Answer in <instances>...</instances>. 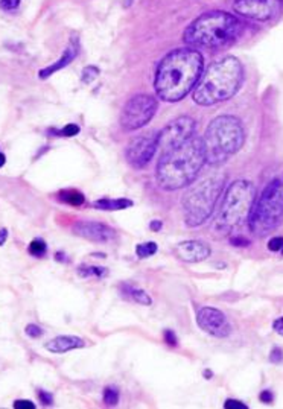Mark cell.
Returning a JSON list of instances; mask_svg holds the SVG:
<instances>
[{"mask_svg": "<svg viewBox=\"0 0 283 409\" xmlns=\"http://www.w3.org/2000/svg\"><path fill=\"white\" fill-rule=\"evenodd\" d=\"M204 58L198 51L183 48L169 52L159 64L154 76L157 96L166 102H178L198 84Z\"/></svg>", "mask_w": 283, "mask_h": 409, "instance_id": "6da1fadb", "label": "cell"}, {"mask_svg": "<svg viewBox=\"0 0 283 409\" xmlns=\"http://www.w3.org/2000/svg\"><path fill=\"white\" fill-rule=\"evenodd\" d=\"M206 163L203 140L194 137L165 152L157 164V181L165 190L186 187L198 176Z\"/></svg>", "mask_w": 283, "mask_h": 409, "instance_id": "7a4b0ae2", "label": "cell"}, {"mask_svg": "<svg viewBox=\"0 0 283 409\" xmlns=\"http://www.w3.org/2000/svg\"><path fill=\"white\" fill-rule=\"evenodd\" d=\"M244 81V67L234 57H225L212 64L194 88V101L198 105L210 107L231 99Z\"/></svg>", "mask_w": 283, "mask_h": 409, "instance_id": "3957f363", "label": "cell"}, {"mask_svg": "<svg viewBox=\"0 0 283 409\" xmlns=\"http://www.w3.org/2000/svg\"><path fill=\"white\" fill-rule=\"evenodd\" d=\"M244 25L224 11H212L194 20L184 32V43L200 49H221L230 46L242 34Z\"/></svg>", "mask_w": 283, "mask_h": 409, "instance_id": "277c9868", "label": "cell"}, {"mask_svg": "<svg viewBox=\"0 0 283 409\" xmlns=\"http://www.w3.org/2000/svg\"><path fill=\"white\" fill-rule=\"evenodd\" d=\"M245 140L242 123L234 116L215 117L207 126L203 139L206 161L212 166L225 163L238 152Z\"/></svg>", "mask_w": 283, "mask_h": 409, "instance_id": "5b68a950", "label": "cell"}, {"mask_svg": "<svg viewBox=\"0 0 283 409\" xmlns=\"http://www.w3.org/2000/svg\"><path fill=\"white\" fill-rule=\"evenodd\" d=\"M256 201V187L247 179H238L231 183L225 192L221 209L213 222V232L227 235L241 227L250 216Z\"/></svg>", "mask_w": 283, "mask_h": 409, "instance_id": "8992f818", "label": "cell"}, {"mask_svg": "<svg viewBox=\"0 0 283 409\" xmlns=\"http://www.w3.org/2000/svg\"><path fill=\"white\" fill-rule=\"evenodd\" d=\"M225 181L227 176L224 173H216L194 184L186 192L183 196V213L187 227H198L212 216Z\"/></svg>", "mask_w": 283, "mask_h": 409, "instance_id": "52a82bcc", "label": "cell"}, {"mask_svg": "<svg viewBox=\"0 0 283 409\" xmlns=\"http://www.w3.org/2000/svg\"><path fill=\"white\" fill-rule=\"evenodd\" d=\"M250 230L262 238L271 233L283 221V181L272 179L254 201L248 216Z\"/></svg>", "mask_w": 283, "mask_h": 409, "instance_id": "ba28073f", "label": "cell"}, {"mask_svg": "<svg viewBox=\"0 0 283 409\" xmlns=\"http://www.w3.org/2000/svg\"><path fill=\"white\" fill-rule=\"evenodd\" d=\"M157 111V101L150 95H137L131 98L120 114V125L125 131H135L150 123Z\"/></svg>", "mask_w": 283, "mask_h": 409, "instance_id": "9c48e42d", "label": "cell"}, {"mask_svg": "<svg viewBox=\"0 0 283 409\" xmlns=\"http://www.w3.org/2000/svg\"><path fill=\"white\" fill-rule=\"evenodd\" d=\"M195 135V120L189 116H181L172 120L157 134V143L162 152L184 143Z\"/></svg>", "mask_w": 283, "mask_h": 409, "instance_id": "30bf717a", "label": "cell"}, {"mask_svg": "<svg viewBox=\"0 0 283 409\" xmlns=\"http://www.w3.org/2000/svg\"><path fill=\"white\" fill-rule=\"evenodd\" d=\"M283 0H236L233 10L242 17L266 22L277 17L281 11Z\"/></svg>", "mask_w": 283, "mask_h": 409, "instance_id": "8fae6325", "label": "cell"}, {"mask_svg": "<svg viewBox=\"0 0 283 409\" xmlns=\"http://www.w3.org/2000/svg\"><path fill=\"white\" fill-rule=\"evenodd\" d=\"M157 149H159L157 134L156 135H153V134L140 135V137H135L128 143L126 160L132 167L142 169L153 160Z\"/></svg>", "mask_w": 283, "mask_h": 409, "instance_id": "7c38bea8", "label": "cell"}, {"mask_svg": "<svg viewBox=\"0 0 283 409\" xmlns=\"http://www.w3.org/2000/svg\"><path fill=\"white\" fill-rule=\"evenodd\" d=\"M197 323L201 330L215 336V338H227L231 332V327L227 321L225 315L215 307H203L197 313Z\"/></svg>", "mask_w": 283, "mask_h": 409, "instance_id": "4fadbf2b", "label": "cell"}, {"mask_svg": "<svg viewBox=\"0 0 283 409\" xmlns=\"http://www.w3.org/2000/svg\"><path fill=\"white\" fill-rule=\"evenodd\" d=\"M73 233L90 242L107 244L116 239V232L110 225L93 221H79L73 225Z\"/></svg>", "mask_w": 283, "mask_h": 409, "instance_id": "5bb4252c", "label": "cell"}, {"mask_svg": "<svg viewBox=\"0 0 283 409\" xmlns=\"http://www.w3.org/2000/svg\"><path fill=\"white\" fill-rule=\"evenodd\" d=\"M175 256L187 263L203 262L210 256V247L200 241H186L177 245Z\"/></svg>", "mask_w": 283, "mask_h": 409, "instance_id": "9a60e30c", "label": "cell"}, {"mask_svg": "<svg viewBox=\"0 0 283 409\" xmlns=\"http://www.w3.org/2000/svg\"><path fill=\"white\" fill-rule=\"evenodd\" d=\"M78 51H79L78 40H76V38H72V40H70V43L67 44V48L64 49V52H63L61 58H60L58 61H55L52 66H49V67H46V69H43V70H40V72H38L40 79H46V78H49V76H51V75H54L55 72H58V70L64 69L66 66H69V64H70V63H72V61L76 58Z\"/></svg>", "mask_w": 283, "mask_h": 409, "instance_id": "2e32d148", "label": "cell"}, {"mask_svg": "<svg viewBox=\"0 0 283 409\" xmlns=\"http://www.w3.org/2000/svg\"><path fill=\"white\" fill-rule=\"evenodd\" d=\"M85 345V341L78 338V336H72V335H61V336H57L54 338L52 341L46 342L44 348L49 350L51 353H67L70 350H75V348H82Z\"/></svg>", "mask_w": 283, "mask_h": 409, "instance_id": "e0dca14e", "label": "cell"}, {"mask_svg": "<svg viewBox=\"0 0 283 409\" xmlns=\"http://www.w3.org/2000/svg\"><path fill=\"white\" fill-rule=\"evenodd\" d=\"M93 206L96 207V209H99V210L113 212V210H125V209H129V207L132 206V201L125 199V198H120V199H108V198H102V199L94 201Z\"/></svg>", "mask_w": 283, "mask_h": 409, "instance_id": "ac0fdd59", "label": "cell"}, {"mask_svg": "<svg viewBox=\"0 0 283 409\" xmlns=\"http://www.w3.org/2000/svg\"><path fill=\"white\" fill-rule=\"evenodd\" d=\"M122 289H123V292L125 294H128L135 303H138V304H142V306H150L153 301H151V298H150V295L145 292V291H140V289H135V288H132V286H128V285H123L122 286Z\"/></svg>", "mask_w": 283, "mask_h": 409, "instance_id": "d6986e66", "label": "cell"}, {"mask_svg": "<svg viewBox=\"0 0 283 409\" xmlns=\"http://www.w3.org/2000/svg\"><path fill=\"white\" fill-rule=\"evenodd\" d=\"M78 274L82 277H94V279H102L108 274L107 268L102 266H79Z\"/></svg>", "mask_w": 283, "mask_h": 409, "instance_id": "ffe728a7", "label": "cell"}, {"mask_svg": "<svg viewBox=\"0 0 283 409\" xmlns=\"http://www.w3.org/2000/svg\"><path fill=\"white\" fill-rule=\"evenodd\" d=\"M63 202L66 204H70V206H82L85 202V198L82 193L76 192V190H63L60 192V196H58Z\"/></svg>", "mask_w": 283, "mask_h": 409, "instance_id": "44dd1931", "label": "cell"}, {"mask_svg": "<svg viewBox=\"0 0 283 409\" xmlns=\"http://www.w3.org/2000/svg\"><path fill=\"white\" fill-rule=\"evenodd\" d=\"M157 250H159V247L156 242H145V244H138L135 247V254L140 259H148V257L154 256L157 253Z\"/></svg>", "mask_w": 283, "mask_h": 409, "instance_id": "7402d4cb", "label": "cell"}, {"mask_svg": "<svg viewBox=\"0 0 283 409\" xmlns=\"http://www.w3.org/2000/svg\"><path fill=\"white\" fill-rule=\"evenodd\" d=\"M104 403L107 406H116L119 403V391L114 386H107L104 389Z\"/></svg>", "mask_w": 283, "mask_h": 409, "instance_id": "603a6c76", "label": "cell"}, {"mask_svg": "<svg viewBox=\"0 0 283 409\" xmlns=\"http://www.w3.org/2000/svg\"><path fill=\"white\" fill-rule=\"evenodd\" d=\"M28 251H29L32 256H35V257H43V256L46 254V251H47V247H46V244H44L43 241L35 239V241H32V242L29 244Z\"/></svg>", "mask_w": 283, "mask_h": 409, "instance_id": "cb8c5ba5", "label": "cell"}, {"mask_svg": "<svg viewBox=\"0 0 283 409\" xmlns=\"http://www.w3.org/2000/svg\"><path fill=\"white\" fill-rule=\"evenodd\" d=\"M99 76V69L94 67V66H88L82 70V75H81V81L84 84H91L94 79Z\"/></svg>", "mask_w": 283, "mask_h": 409, "instance_id": "d4e9b609", "label": "cell"}, {"mask_svg": "<svg viewBox=\"0 0 283 409\" xmlns=\"http://www.w3.org/2000/svg\"><path fill=\"white\" fill-rule=\"evenodd\" d=\"M78 132H79V126L75 125V123H69L60 131V134L63 135V137H73V135H78Z\"/></svg>", "mask_w": 283, "mask_h": 409, "instance_id": "484cf974", "label": "cell"}, {"mask_svg": "<svg viewBox=\"0 0 283 409\" xmlns=\"http://www.w3.org/2000/svg\"><path fill=\"white\" fill-rule=\"evenodd\" d=\"M25 332H26V335L29 338H40L43 335V330L38 326H35V324H28L26 329H25Z\"/></svg>", "mask_w": 283, "mask_h": 409, "instance_id": "4316f807", "label": "cell"}, {"mask_svg": "<svg viewBox=\"0 0 283 409\" xmlns=\"http://www.w3.org/2000/svg\"><path fill=\"white\" fill-rule=\"evenodd\" d=\"M20 5V0H0V8L5 11H13Z\"/></svg>", "mask_w": 283, "mask_h": 409, "instance_id": "83f0119b", "label": "cell"}, {"mask_svg": "<svg viewBox=\"0 0 283 409\" xmlns=\"http://www.w3.org/2000/svg\"><path fill=\"white\" fill-rule=\"evenodd\" d=\"M224 407H225V409H247V404H244V403L239 401V400H233V398H230V400H225Z\"/></svg>", "mask_w": 283, "mask_h": 409, "instance_id": "f1b7e54d", "label": "cell"}, {"mask_svg": "<svg viewBox=\"0 0 283 409\" xmlns=\"http://www.w3.org/2000/svg\"><path fill=\"white\" fill-rule=\"evenodd\" d=\"M283 247V238L277 236V238H272L269 242H268V250L269 251H280Z\"/></svg>", "mask_w": 283, "mask_h": 409, "instance_id": "f546056e", "label": "cell"}, {"mask_svg": "<svg viewBox=\"0 0 283 409\" xmlns=\"http://www.w3.org/2000/svg\"><path fill=\"white\" fill-rule=\"evenodd\" d=\"M230 244L233 247H248L250 241L244 236H233V238H230Z\"/></svg>", "mask_w": 283, "mask_h": 409, "instance_id": "4dcf8cb0", "label": "cell"}, {"mask_svg": "<svg viewBox=\"0 0 283 409\" xmlns=\"http://www.w3.org/2000/svg\"><path fill=\"white\" fill-rule=\"evenodd\" d=\"M38 398H40V401L43 403V404H52L54 403V395L51 394V392H47V391H38Z\"/></svg>", "mask_w": 283, "mask_h": 409, "instance_id": "1f68e13d", "label": "cell"}, {"mask_svg": "<svg viewBox=\"0 0 283 409\" xmlns=\"http://www.w3.org/2000/svg\"><path fill=\"white\" fill-rule=\"evenodd\" d=\"M281 359H283V351H281L278 347L272 348V350H271V354H269V360H271L272 363H278Z\"/></svg>", "mask_w": 283, "mask_h": 409, "instance_id": "d6a6232c", "label": "cell"}, {"mask_svg": "<svg viewBox=\"0 0 283 409\" xmlns=\"http://www.w3.org/2000/svg\"><path fill=\"white\" fill-rule=\"evenodd\" d=\"M14 407L16 409H34L35 404L31 400H16L14 401Z\"/></svg>", "mask_w": 283, "mask_h": 409, "instance_id": "836d02e7", "label": "cell"}, {"mask_svg": "<svg viewBox=\"0 0 283 409\" xmlns=\"http://www.w3.org/2000/svg\"><path fill=\"white\" fill-rule=\"evenodd\" d=\"M165 341H166V344H169L172 347H175L178 344V339H177V336H175V333L172 330H166L165 332Z\"/></svg>", "mask_w": 283, "mask_h": 409, "instance_id": "e575fe53", "label": "cell"}, {"mask_svg": "<svg viewBox=\"0 0 283 409\" xmlns=\"http://www.w3.org/2000/svg\"><path fill=\"white\" fill-rule=\"evenodd\" d=\"M272 329H274L275 333H278V335L283 336V316L278 318V320H275V321L272 323Z\"/></svg>", "mask_w": 283, "mask_h": 409, "instance_id": "d590c367", "label": "cell"}, {"mask_svg": "<svg viewBox=\"0 0 283 409\" xmlns=\"http://www.w3.org/2000/svg\"><path fill=\"white\" fill-rule=\"evenodd\" d=\"M259 398H260L263 403H271V401H272V398H274V395H272V392H271V391L265 389V391H262V392H260Z\"/></svg>", "mask_w": 283, "mask_h": 409, "instance_id": "8d00e7d4", "label": "cell"}, {"mask_svg": "<svg viewBox=\"0 0 283 409\" xmlns=\"http://www.w3.org/2000/svg\"><path fill=\"white\" fill-rule=\"evenodd\" d=\"M150 229H151L153 232H160V230H162V221H153V222L150 224Z\"/></svg>", "mask_w": 283, "mask_h": 409, "instance_id": "74e56055", "label": "cell"}, {"mask_svg": "<svg viewBox=\"0 0 283 409\" xmlns=\"http://www.w3.org/2000/svg\"><path fill=\"white\" fill-rule=\"evenodd\" d=\"M7 239H8V230L2 229V230H0V247L7 242Z\"/></svg>", "mask_w": 283, "mask_h": 409, "instance_id": "f35d334b", "label": "cell"}, {"mask_svg": "<svg viewBox=\"0 0 283 409\" xmlns=\"http://www.w3.org/2000/svg\"><path fill=\"white\" fill-rule=\"evenodd\" d=\"M5 161H7V158H5V154L0 151V167H2L4 164H5Z\"/></svg>", "mask_w": 283, "mask_h": 409, "instance_id": "ab89813d", "label": "cell"}, {"mask_svg": "<svg viewBox=\"0 0 283 409\" xmlns=\"http://www.w3.org/2000/svg\"><path fill=\"white\" fill-rule=\"evenodd\" d=\"M55 259H57V260H61V262H63V260H64V254H63V253H57Z\"/></svg>", "mask_w": 283, "mask_h": 409, "instance_id": "60d3db41", "label": "cell"}, {"mask_svg": "<svg viewBox=\"0 0 283 409\" xmlns=\"http://www.w3.org/2000/svg\"><path fill=\"white\" fill-rule=\"evenodd\" d=\"M125 2H126V7H128V5H131V4H132V0H125Z\"/></svg>", "mask_w": 283, "mask_h": 409, "instance_id": "b9f144b4", "label": "cell"}, {"mask_svg": "<svg viewBox=\"0 0 283 409\" xmlns=\"http://www.w3.org/2000/svg\"><path fill=\"white\" fill-rule=\"evenodd\" d=\"M280 251H281V254H283V247H281V250H280Z\"/></svg>", "mask_w": 283, "mask_h": 409, "instance_id": "7bdbcfd3", "label": "cell"}]
</instances>
